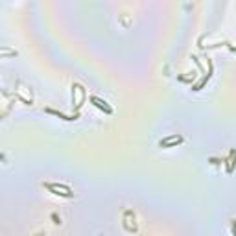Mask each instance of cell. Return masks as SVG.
Segmentation results:
<instances>
[{
  "label": "cell",
  "instance_id": "6da1fadb",
  "mask_svg": "<svg viewBox=\"0 0 236 236\" xmlns=\"http://www.w3.org/2000/svg\"><path fill=\"white\" fill-rule=\"evenodd\" d=\"M91 101H94V103L98 105L100 109H105V113H111V107H107V105H105V101H101V100H98L96 96H92V98H91Z\"/></svg>",
  "mask_w": 236,
  "mask_h": 236
},
{
  "label": "cell",
  "instance_id": "7a4b0ae2",
  "mask_svg": "<svg viewBox=\"0 0 236 236\" xmlns=\"http://www.w3.org/2000/svg\"><path fill=\"white\" fill-rule=\"evenodd\" d=\"M174 142H181V137H170L166 140H160V146H168V144H174Z\"/></svg>",
  "mask_w": 236,
  "mask_h": 236
}]
</instances>
